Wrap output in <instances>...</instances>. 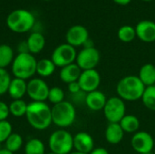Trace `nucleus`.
Returning <instances> with one entry per match:
<instances>
[{
    "instance_id": "obj_40",
    "label": "nucleus",
    "mask_w": 155,
    "mask_h": 154,
    "mask_svg": "<svg viewBox=\"0 0 155 154\" xmlns=\"http://www.w3.org/2000/svg\"><path fill=\"white\" fill-rule=\"evenodd\" d=\"M143 1H144V2H151V1H153V0H143Z\"/></svg>"
},
{
    "instance_id": "obj_28",
    "label": "nucleus",
    "mask_w": 155,
    "mask_h": 154,
    "mask_svg": "<svg viewBox=\"0 0 155 154\" xmlns=\"http://www.w3.org/2000/svg\"><path fill=\"white\" fill-rule=\"evenodd\" d=\"M5 144L6 150L15 153L18 152L23 146V137L19 133H12V134L5 141Z\"/></svg>"
},
{
    "instance_id": "obj_17",
    "label": "nucleus",
    "mask_w": 155,
    "mask_h": 154,
    "mask_svg": "<svg viewBox=\"0 0 155 154\" xmlns=\"http://www.w3.org/2000/svg\"><path fill=\"white\" fill-rule=\"evenodd\" d=\"M27 92V82L25 80L14 77L8 86L7 93L13 100L23 99Z\"/></svg>"
},
{
    "instance_id": "obj_37",
    "label": "nucleus",
    "mask_w": 155,
    "mask_h": 154,
    "mask_svg": "<svg viewBox=\"0 0 155 154\" xmlns=\"http://www.w3.org/2000/svg\"><path fill=\"white\" fill-rule=\"evenodd\" d=\"M113 1L120 5H127L132 2V0H113Z\"/></svg>"
},
{
    "instance_id": "obj_14",
    "label": "nucleus",
    "mask_w": 155,
    "mask_h": 154,
    "mask_svg": "<svg viewBox=\"0 0 155 154\" xmlns=\"http://www.w3.org/2000/svg\"><path fill=\"white\" fill-rule=\"evenodd\" d=\"M74 149L78 152L89 154L94 149V138L88 133H77L74 136Z\"/></svg>"
},
{
    "instance_id": "obj_26",
    "label": "nucleus",
    "mask_w": 155,
    "mask_h": 154,
    "mask_svg": "<svg viewBox=\"0 0 155 154\" xmlns=\"http://www.w3.org/2000/svg\"><path fill=\"white\" fill-rule=\"evenodd\" d=\"M8 106H9L10 114L13 115L14 117L18 118V117L25 116L28 104L23 99H19V100H13Z\"/></svg>"
},
{
    "instance_id": "obj_19",
    "label": "nucleus",
    "mask_w": 155,
    "mask_h": 154,
    "mask_svg": "<svg viewBox=\"0 0 155 154\" xmlns=\"http://www.w3.org/2000/svg\"><path fill=\"white\" fill-rule=\"evenodd\" d=\"M104 137L108 143L115 145V144L120 143L123 141L124 137V132L122 129L120 123H109L104 132Z\"/></svg>"
},
{
    "instance_id": "obj_34",
    "label": "nucleus",
    "mask_w": 155,
    "mask_h": 154,
    "mask_svg": "<svg viewBox=\"0 0 155 154\" xmlns=\"http://www.w3.org/2000/svg\"><path fill=\"white\" fill-rule=\"evenodd\" d=\"M67 85H68V91H69V93H70L71 94H73V95L77 94V93H79L82 92L78 81L73 82V83H71V84H68Z\"/></svg>"
},
{
    "instance_id": "obj_43",
    "label": "nucleus",
    "mask_w": 155,
    "mask_h": 154,
    "mask_svg": "<svg viewBox=\"0 0 155 154\" xmlns=\"http://www.w3.org/2000/svg\"><path fill=\"white\" fill-rule=\"evenodd\" d=\"M43 1H50V0H43Z\"/></svg>"
},
{
    "instance_id": "obj_25",
    "label": "nucleus",
    "mask_w": 155,
    "mask_h": 154,
    "mask_svg": "<svg viewBox=\"0 0 155 154\" xmlns=\"http://www.w3.org/2000/svg\"><path fill=\"white\" fill-rule=\"evenodd\" d=\"M25 154H45V143L38 138L28 140L24 148Z\"/></svg>"
},
{
    "instance_id": "obj_35",
    "label": "nucleus",
    "mask_w": 155,
    "mask_h": 154,
    "mask_svg": "<svg viewBox=\"0 0 155 154\" xmlns=\"http://www.w3.org/2000/svg\"><path fill=\"white\" fill-rule=\"evenodd\" d=\"M17 52H18V54L29 53V51H28V46H27V44H26V41L21 42V43L18 44V45H17Z\"/></svg>"
},
{
    "instance_id": "obj_36",
    "label": "nucleus",
    "mask_w": 155,
    "mask_h": 154,
    "mask_svg": "<svg viewBox=\"0 0 155 154\" xmlns=\"http://www.w3.org/2000/svg\"><path fill=\"white\" fill-rule=\"evenodd\" d=\"M89 154H109V152L103 147H97L94 148Z\"/></svg>"
},
{
    "instance_id": "obj_10",
    "label": "nucleus",
    "mask_w": 155,
    "mask_h": 154,
    "mask_svg": "<svg viewBox=\"0 0 155 154\" xmlns=\"http://www.w3.org/2000/svg\"><path fill=\"white\" fill-rule=\"evenodd\" d=\"M131 146L139 154H150L154 147V139L148 132L138 131L131 139Z\"/></svg>"
},
{
    "instance_id": "obj_41",
    "label": "nucleus",
    "mask_w": 155,
    "mask_h": 154,
    "mask_svg": "<svg viewBox=\"0 0 155 154\" xmlns=\"http://www.w3.org/2000/svg\"><path fill=\"white\" fill-rule=\"evenodd\" d=\"M1 144H2V143H0V150L2 149V147H1Z\"/></svg>"
},
{
    "instance_id": "obj_8",
    "label": "nucleus",
    "mask_w": 155,
    "mask_h": 154,
    "mask_svg": "<svg viewBox=\"0 0 155 154\" xmlns=\"http://www.w3.org/2000/svg\"><path fill=\"white\" fill-rule=\"evenodd\" d=\"M77 52L75 47L65 44H61L54 48L52 53L51 60L56 67H64L68 64L75 63Z\"/></svg>"
},
{
    "instance_id": "obj_33",
    "label": "nucleus",
    "mask_w": 155,
    "mask_h": 154,
    "mask_svg": "<svg viewBox=\"0 0 155 154\" xmlns=\"http://www.w3.org/2000/svg\"><path fill=\"white\" fill-rule=\"evenodd\" d=\"M9 114H10V112H9L8 104H6L3 101H0V121L7 120Z\"/></svg>"
},
{
    "instance_id": "obj_24",
    "label": "nucleus",
    "mask_w": 155,
    "mask_h": 154,
    "mask_svg": "<svg viewBox=\"0 0 155 154\" xmlns=\"http://www.w3.org/2000/svg\"><path fill=\"white\" fill-rule=\"evenodd\" d=\"M15 58L13 48L5 44H0V68L6 69L11 65Z\"/></svg>"
},
{
    "instance_id": "obj_4",
    "label": "nucleus",
    "mask_w": 155,
    "mask_h": 154,
    "mask_svg": "<svg viewBox=\"0 0 155 154\" xmlns=\"http://www.w3.org/2000/svg\"><path fill=\"white\" fill-rule=\"evenodd\" d=\"M5 22L12 32L23 34L34 28L35 17L32 12L26 9H15L7 15Z\"/></svg>"
},
{
    "instance_id": "obj_16",
    "label": "nucleus",
    "mask_w": 155,
    "mask_h": 154,
    "mask_svg": "<svg viewBox=\"0 0 155 154\" xmlns=\"http://www.w3.org/2000/svg\"><path fill=\"white\" fill-rule=\"evenodd\" d=\"M84 102H85L86 106L91 111L99 112V111L104 110L105 103L107 102V98L103 92L96 90V91L86 93Z\"/></svg>"
},
{
    "instance_id": "obj_5",
    "label": "nucleus",
    "mask_w": 155,
    "mask_h": 154,
    "mask_svg": "<svg viewBox=\"0 0 155 154\" xmlns=\"http://www.w3.org/2000/svg\"><path fill=\"white\" fill-rule=\"evenodd\" d=\"M76 119V110L70 102L64 101L52 107V123L60 129L70 127Z\"/></svg>"
},
{
    "instance_id": "obj_12",
    "label": "nucleus",
    "mask_w": 155,
    "mask_h": 154,
    "mask_svg": "<svg viewBox=\"0 0 155 154\" xmlns=\"http://www.w3.org/2000/svg\"><path fill=\"white\" fill-rule=\"evenodd\" d=\"M81 90L84 93H91L98 90L101 84V75L96 69L82 71L81 75L78 79Z\"/></svg>"
},
{
    "instance_id": "obj_23",
    "label": "nucleus",
    "mask_w": 155,
    "mask_h": 154,
    "mask_svg": "<svg viewBox=\"0 0 155 154\" xmlns=\"http://www.w3.org/2000/svg\"><path fill=\"white\" fill-rule=\"evenodd\" d=\"M56 66L51 59L43 58L37 61L36 65V74L43 78L49 77L54 74L55 72Z\"/></svg>"
},
{
    "instance_id": "obj_38",
    "label": "nucleus",
    "mask_w": 155,
    "mask_h": 154,
    "mask_svg": "<svg viewBox=\"0 0 155 154\" xmlns=\"http://www.w3.org/2000/svg\"><path fill=\"white\" fill-rule=\"evenodd\" d=\"M0 154H14L13 152H9L8 150H6L5 148V149H1L0 150Z\"/></svg>"
},
{
    "instance_id": "obj_21",
    "label": "nucleus",
    "mask_w": 155,
    "mask_h": 154,
    "mask_svg": "<svg viewBox=\"0 0 155 154\" xmlns=\"http://www.w3.org/2000/svg\"><path fill=\"white\" fill-rule=\"evenodd\" d=\"M145 87L155 85V65L153 64L147 63L143 64L137 75Z\"/></svg>"
},
{
    "instance_id": "obj_27",
    "label": "nucleus",
    "mask_w": 155,
    "mask_h": 154,
    "mask_svg": "<svg viewBox=\"0 0 155 154\" xmlns=\"http://www.w3.org/2000/svg\"><path fill=\"white\" fill-rule=\"evenodd\" d=\"M117 36L120 41L124 43H131L133 42L136 37V32L135 27L132 25H123L118 29Z\"/></svg>"
},
{
    "instance_id": "obj_31",
    "label": "nucleus",
    "mask_w": 155,
    "mask_h": 154,
    "mask_svg": "<svg viewBox=\"0 0 155 154\" xmlns=\"http://www.w3.org/2000/svg\"><path fill=\"white\" fill-rule=\"evenodd\" d=\"M11 79L10 74L6 71V69L0 68V96L7 93Z\"/></svg>"
},
{
    "instance_id": "obj_7",
    "label": "nucleus",
    "mask_w": 155,
    "mask_h": 154,
    "mask_svg": "<svg viewBox=\"0 0 155 154\" xmlns=\"http://www.w3.org/2000/svg\"><path fill=\"white\" fill-rule=\"evenodd\" d=\"M103 111L104 117L110 123H119L126 115V105L123 99L114 96L107 99Z\"/></svg>"
},
{
    "instance_id": "obj_2",
    "label": "nucleus",
    "mask_w": 155,
    "mask_h": 154,
    "mask_svg": "<svg viewBox=\"0 0 155 154\" xmlns=\"http://www.w3.org/2000/svg\"><path fill=\"white\" fill-rule=\"evenodd\" d=\"M144 90L145 85L137 75H126L123 77L116 85L117 96L124 102L141 100Z\"/></svg>"
},
{
    "instance_id": "obj_6",
    "label": "nucleus",
    "mask_w": 155,
    "mask_h": 154,
    "mask_svg": "<svg viewBox=\"0 0 155 154\" xmlns=\"http://www.w3.org/2000/svg\"><path fill=\"white\" fill-rule=\"evenodd\" d=\"M48 146L53 153H71L74 149V136L66 130L59 129L49 136Z\"/></svg>"
},
{
    "instance_id": "obj_3",
    "label": "nucleus",
    "mask_w": 155,
    "mask_h": 154,
    "mask_svg": "<svg viewBox=\"0 0 155 154\" xmlns=\"http://www.w3.org/2000/svg\"><path fill=\"white\" fill-rule=\"evenodd\" d=\"M37 60L30 53L17 54L11 64V72L14 77L23 80H30L36 74Z\"/></svg>"
},
{
    "instance_id": "obj_20",
    "label": "nucleus",
    "mask_w": 155,
    "mask_h": 154,
    "mask_svg": "<svg viewBox=\"0 0 155 154\" xmlns=\"http://www.w3.org/2000/svg\"><path fill=\"white\" fill-rule=\"evenodd\" d=\"M26 44L28 46V51L32 54H37L41 53L45 45V38L40 32H33L29 34Z\"/></svg>"
},
{
    "instance_id": "obj_42",
    "label": "nucleus",
    "mask_w": 155,
    "mask_h": 154,
    "mask_svg": "<svg viewBox=\"0 0 155 154\" xmlns=\"http://www.w3.org/2000/svg\"><path fill=\"white\" fill-rule=\"evenodd\" d=\"M47 154H55V153H53V152H49V153H47Z\"/></svg>"
},
{
    "instance_id": "obj_13",
    "label": "nucleus",
    "mask_w": 155,
    "mask_h": 154,
    "mask_svg": "<svg viewBox=\"0 0 155 154\" xmlns=\"http://www.w3.org/2000/svg\"><path fill=\"white\" fill-rule=\"evenodd\" d=\"M66 43L74 47L84 45L89 40V32L87 28L81 25H75L71 26L65 34Z\"/></svg>"
},
{
    "instance_id": "obj_15",
    "label": "nucleus",
    "mask_w": 155,
    "mask_h": 154,
    "mask_svg": "<svg viewBox=\"0 0 155 154\" xmlns=\"http://www.w3.org/2000/svg\"><path fill=\"white\" fill-rule=\"evenodd\" d=\"M136 37L144 43L155 42V23L150 20L140 21L135 26Z\"/></svg>"
},
{
    "instance_id": "obj_1",
    "label": "nucleus",
    "mask_w": 155,
    "mask_h": 154,
    "mask_svg": "<svg viewBox=\"0 0 155 154\" xmlns=\"http://www.w3.org/2000/svg\"><path fill=\"white\" fill-rule=\"evenodd\" d=\"M25 118L35 130H46L52 123V108L45 102H31L28 103Z\"/></svg>"
},
{
    "instance_id": "obj_30",
    "label": "nucleus",
    "mask_w": 155,
    "mask_h": 154,
    "mask_svg": "<svg viewBox=\"0 0 155 154\" xmlns=\"http://www.w3.org/2000/svg\"><path fill=\"white\" fill-rule=\"evenodd\" d=\"M47 100L51 103H53L54 105L64 102V90L62 88L58 87V86H54V87L50 88Z\"/></svg>"
},
{
    "instance_id": "obj_18",
    "label": "nucleus",
    "mask_w": 155,
    "mask_h": 154,
    "mask_svg": "<svg viewBox=\"0 0 155 154\" xmlns=\"http://www.w3.org/2000/svg\"><path fill=\"white\" fill-rule=\"evenodd\" d=\"M81 73H82V70L80 69V67L75 63H74L64 67H62L59 73V77L63 83L68 84L73 82L78 81L81 75Z\"/></svg>"
},
{
    "instance_id": "obj_9",
    "label": "nucleus",
    "mask_w": 155,
    "mask_h": 154,
    "mask_svg": "<svg viewBox=\"0 0 155 154\" xmlns=\"http://www.w3.org/2000/svg\"><path fill=\"white\" fill-rule=\"evenodd\" d=\"M101 59L100 52L94 47H84L77 53L75 64L82 71L95 69Z\"/></svg>"
},
{
    "instance_id": "obj_29",
    "label": "nucleus",
    "mask_w": 155,
    "mask_h": 154,
    "mask_svg": "<svg viewBox=\"0 0 155 154\" xmlns=\"http://www.w3.org/2000/svg\"><path fill=\"white\" fill-rule=\"evenodd\" d=\"M141 100L148 110L155 112V85L145 87Z\"/></svg>"
},
{
    "instance_id": "obj_32",
    "label": "nucleus",
    "mask_w": 155,
    "mask_h": 154,
    "mask_svg": "<svg viewBox=\"0 0 155 154\" xmlns=\"http://www.w3.org/2000/svg\"><path fill=\"white\" fill-rule=\"evenodd\" d=\"M13 127L10 122L7 120L0 121V143H5L7 138L12 134Z\"/></svg>"
},
{
    "instance_id": "obj_39",
    "label": "nucleus",
    "mask_w": 155,
    "mask_h": 154,
    "mask_svg": "<svg viewBox=\"0 0 155 154\" xmlns=\"http://www.w3.org/2000/svg\"><path fill=\"white\" fill-rule=\"evenodd\" d=\"M69 154H85V153H82V152H72L71 153H69Z\"/></svg>"
},
{
    "instance_id": "obj_22",
    "label": "nucleus",
    "mask_w": 155,
    "mask_h": 154,
    "mask_svg": "<svg viewBox=\"0 0 155 154\" xmlns=\"http://www.w3.org/2000/svg\"><path fill=\"white\" fill-rule=\"evenodd\" d=\"M120 125L124 130V133L134 134L140 129V120L134 114H126L121 121Z\"/></svg>"
},
{
    "instance_id": "obj_11",
    "label": "nucleus",
    "mask_w": 155,
    "mask_h": 154,
    "mask_svg": "<svg viewBox=\"0 0 155 154\" xmlns=\"http://www.w3.org/2000/svg\"><path fill=\"white\" fill-rule=\"evenodd\" d=\"M49 86L42 78H32L27 82L26 94L32 102H45L48 98Z\"/></svg>"
}]
</instances>
